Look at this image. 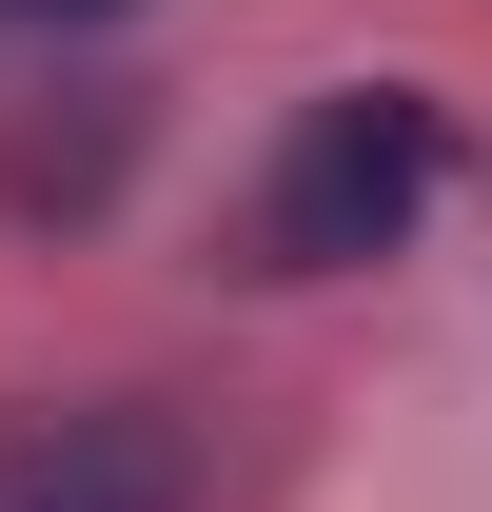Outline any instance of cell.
Instances as JSON below:
<instances>
[{
  "instance_id": "6da1fadb",
  "label": "cell",
  "mask_w": 492,
  "mask_h": 512,
  "mask_svg": "<svg viewBox=\"0 0 492 512\" xmlns=\"http://www.w3.org/2000/svg\"><path fill=\"white\" fill-rule=\"evenodd\" d=\"M433 178H453V119H433L414 79L296 99L276 178H256V276H355V256H394V237L433 217Z\"/></svg>"
},
{
  "instance_id": "7a4b0ae2",
  "label": "cell",
  "mask_w": 492,
  "mask_h": 512,
  "mask_svg": "<svg viewBox=\"0 0 492 512\" xmlns=\"http://www.w3.org/2000/svg\"><path fill=\"white\" fill-rule=\"evenodd\" d=\"M0 512H197V434L138 414V394L0 414Z\"/></svg>"
},
{
  "instance_id": "3957f363",
  "label": "cell",
  "mask_w": 492,
  "mask_h": 512,
  "mask_svg": "<svg viewBox=\"0 0 492 512\" xmlns=\"http://www.w3.org/2000/svg\"><path fill=\"white\" fill-rule=\"evenodd\" d=\"M0 20H99V0H0Z\"/></svg>"
}]
</instances>
